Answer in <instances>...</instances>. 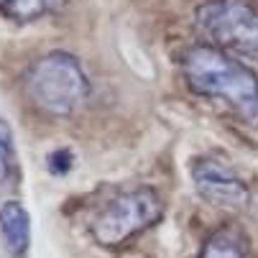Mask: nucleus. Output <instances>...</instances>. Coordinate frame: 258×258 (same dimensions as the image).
Wrapping results in <instances>:
<instances>
[{"label":"nucleus","mask_w":258,"mask_h":258,"mask_svg":"<svg viewBox=\"0 0 258 258\" xmlns=\"http://www.w3.org/2000/svg\"><path fill=\"white\" fill-rule=\"evenodd\" d=\"M69 0H0V16L13 23H33L46 16H56Z\"/></svg>","instance_id":"nucleus-8"},{"label":"nucleus","mask_w":258,"mask_h":258,"mask_svg":"<svg viewBox=\"0 0 258 258\" xmlns=\"http://www.w3.org/2000/svg\"><path fill=\"white\" fill-rule=\"evenodd\" d=\"M197 258H253L248 233L235 223H223L210 233Z\"/></svg>","instance_id":"nucleus-7"},{"label":"nucleus","mask_w":258,"mask_h":258,"mask_svg":"<svg viewBox=\"0 0 258 258\" xmlns=\"http://www.w3.org/2000/svg\"><path fill=\"white\" fill-rule=\"evenodd\" d=\"M46 164H49V171H51L54 176H61V174H67V171L72 169V164H75V156H72L69 149H56V151L49 154Z\"/></svg>","instance_id":"nucleus-10"},{"label":"nucleus","mask_w":258,"mask_h":258,"mask_svg":"<svg viewBox=\"0 0 258 258\" xmlns=\"http://www.w3.org/2000/svg\"><path fill=\"white\" fill-rule=\"evenodd\" d=\"M192 181L202 200L212 202L215 207L240 210L248 205L250 192L248 184L223 161L217 159H200L192 166Z\"/></svg>","instance_id":"nucleus-5"},{"label":"nucleus","mask_w":258,"mask_h":258,"mask_svg":"<svg viewBox=\"0 0 258 258\" xmlns=\"http://www.w3.org/2000/svg\"><path fill=\"white\" fill-rule=\"evenodd\" d=\"M0 235L13 258H21L31 248V215L18 200L0 205Z\"/></svg>","instance_id":"nucleus-6"},{"label":"nucleus","mask_w":258,"mask_h":258,"mask_svg":"<svg viewBox=\"0 0 258 258\" xmlns=\"http://www.w3.org/2000/svg\"><path fill=\"white\" fill-rule=\"evenodd\" d=\"M23 92L36 110L51 118H67L87 102L92 85L75 54L54 49L28 64L23 72Z\"/></svg>","instance_id":"nucleus-2"},{"label":"nucleus","mask_w":258,"mask_h":258,"mask_svg":"<svg viewBox=\"0 0 258 258\" xmlns=\"http://www.w3.org/2000/svg\"><path fill=\"white\" fill-rule=\"evenodd\" d=\"M181 72L195 95L225 100L248 125L258 128V77L243 61L212 44H195L181 56Z\"/></svg>","instance_id":"nucleus-1"},{"label":"nucleus","mask_w":258,"mask_h":258,"mask_svg":"<svg viewBox=\"0 0 258 258\" xmlns=\"http://www.w3.org/2000/svg\"><path fill=\"white\" fill-rule=\"evenodd\" d=\"M16 176H18V161H16L13 133L6 118H0V187L11 184Z\"/></svg>","instance_id":"nucleus-9"},{"label":"nucleus","mask_w":258,"mask_h":258,"mask_svg":"<svg viewBox=\"0 0 258 258\" xmlns=\"http://www.w3.org/2000/svg\"><path fill=\"white\" fill-rule=\"evenodd\" d=\"M195 21L212 46L258 59V6L253 0H205Z\"/></svg>","instance_id":"nucleus-4"},{"label":"nucleus","mask_w":258,"mask_h":258,"mask_svg":"<svg viewBox=\"0 0 258 258\" xmlns=\"http://www.w3.org/2000/svg\"><path fill=\"white\" fill-rule=\"evenodd\" d=\"M164 217V202L151 187H138L110 200L90 223V235L102 248H123Z\"/></svg>","instance_id":"nucleus-3"}]
</instances>
